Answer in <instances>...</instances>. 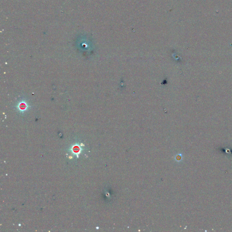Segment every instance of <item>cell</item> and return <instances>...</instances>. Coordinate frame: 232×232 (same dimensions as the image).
<instances>
[{
  "label": "cell",
  "instance_id": "cell-1",
  "mask_svg": "<svg viewBox=\"0 0 232 232\" xmlns=\"http://www.w3.org/2000/svg\"><path fill=\"white\" fill-rule=\"evenodd\" d=\"M71 150L72 153L76 155L77 157H78V154L80 153L81 152L82 149L79 146L77 145V146H74L73 147H72Z\"/></svg>",
  "mask_w": 232,
  "mask_h": 232
}]
</instances>
